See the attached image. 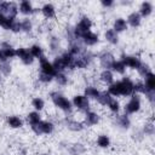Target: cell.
Wrapping results in <instances>:
<instances>
[{
	"label": "cell",
	"mask_w": 155,
	"mask_h": 155,
	"mask_svg": "<svg viewBox=\"0 0 155 155\" xmlns=\"http://www.w3.org/2000/svg\"><path fill=\"white\" fill-rule=\"evenodd\" d=\"M99 79H101L102 82H104V84H107L109 86L110 84L114 82V73L111 70H109V69H103L101 71V74H99Z\"/></svg>",
	"instance_id": "cell-21"
},
{
	"label": "cell",
	"mask_w": 155,
	"mask_h": 155,
	"mask_svg": "<svg viewBox=\"0 0 155 155\" xmlns=\"http://www.w3.org/2000/svg\"><path fill=\"white\" fill-rule=\"evenodd\" d=\"M138 13L140 15L142 18H147L153 13V4L150 1H143L139 6Z\"/></svg>",
	"instance_id": "cell-17"
},
{
	"label": "cell",
	"mask_w": 155,
	"mask_h": 155,
	"mask_svg": "<svg viewBox=\"0 0 155 155\" xmlns=\"http://www.w3.org/2000/svg\"><path fill=\"white\" fill-rule=\"evenodd\" d=\"M41 13L45 18L47 19H51V18H54L56 17V7L52 5V4H45L42 7H41Z\"/></svg>",
	"instance_id": "cell-19"
},
{
	"label": "cell",
	"mask_w": 155,
	"mask_h": 155,
	"mask_svg": "<svg viewBox=\"0 0 155 155\" xmlns=\"http://www.w3.org/2000/svg\"><path fill=\"white\" fill-rule=\"evenodd\" d=\"M96 143L99 148H108L110 145V138L107 136V134H99L96 139Z\"/></svg>",
	"instance_id": "cell-31"
},
{
	"label": "cell",
	"mask_w": 155,
	"mask_h": 155,
	"mask_svg": "<svg viewBox=\"0 0 155 155\" xmlns=\"http://www.w3.org/2000/svg\"><path fill=\"white\" fill-rule=\"evenodd\" d=\"M110 70L113 73H116V74H125L126 65H125V63L121 59H117V61L115 59L114 63H113V65H111V68H110Z\"/></svg>",
	"instance_id": "cell-25"
},
{
	"label": "cell",
	"mask_w": 155,
	"mask_h": 155,
	"mask_svg": "<svg viewBox=\"0 0 155 155\" xmlns=\"http://www.w3.org/2000/svg\"><path fill=\"white\" fill-rule=\"evenodd\" d=\"M121 61L125 63L126 68H131V69H136V70L142 64V61L138 57H136V56H128V54L127 56H122Z\"/></svg>",
	"instance_id": "cell-11"
},
{
	"label": "cell",
	"mask_w": 155,
	"mask_h": 155,
	"mask_svg": "<svg viewBox=\"0 0 155 155\" xmlns=\"http://www.w3.org/2000/svg\"><path fill=\"white\" fill-rule=\"evenodd\" d=\"M108 92L110 96L113 97H117V96H132L134 93V82L125 76L119 81H114L113 84L109 85L108 87Z\"/></svg>",
	"instance_id": "cell-1"
},
{
	"label": "cell",
	"mask_w": 155,
	"mask_h": 155,
	"mask_svg": "<svg viewBox=\"0 0 155 155\" xmlns=\"http://www.w3.org/2000/svg\"><path fill=\"white\" fill-rule=\"evenodd\" d=\"M86 151V147L81 143H75L69 148V153L71 155H82Z\"/></svg>",
	"instance_id": "cell-27"
},
{
	"label": "cell",
	"mask_w": 155,
	"mask_h": 155,
	"mask_svg": "<svg viewBox=\"0 0 155 155\" xmlns=\"http://www.w3.org/2000/svg\"><path fill=\"white\" fill-rule=\"evenodd\" d=\"M42 155H48V154H42Z\"/></svg>",
	"instance_id": "cell-43"
},
{
	"label": "cell",
	"mask_w": 155,
	"mask_h": 155,
	"mask_svg": "<svg viewBox=\"0 0 155 155\" xmlns=\"http://www.w3.org/2000/svg\"><path fill=\"white\" fill-rule=\"evenodd\" d=\"M108 108H109V110L111 111V113H114V114H116V113H119V110H120V103L116 101V98H111V101L108 103V105H107Z\"/></svg>",
	"instance_id": "cell-36"
},
{
	"label": "cell",
	"mask_w": 155,
	"mask_h": 155,
	"mask_svg": "<svg viewBox=\"0 0 155 155\" xmlns=\"http://www.w3.org/2000/svg\"><path fill=\"white\" fill-rule=\"evenodd\" d=\"M114 61H115L114 54L110 53V52H108V51H104V52H102L99 54V64H101V67L103 69H109L110 70Z\"/></svg>",
	"instance_id": "cell-9"
},
{
	"label": "cell",
	"mask_w": 155,
	"mask_h": 155,
	"mask_svg": "<svg viewBox=\"0 0 155 155\" xmlns=\"http://www.w3.org/2000/svg\"><path fill=\"white\" fill-rule=\"evenodd\" d=\"M11 64L8 61H2L0 62V74L4 76H8L11 74Z\"/></svg>",
	"instance_id": "cell-33"
},
{
	"label": "cell",
	"mask_w": 155,
	"mask_h": 155,
	"mask_svg": "<svg viewBox=\"0 0 155 155\" xmlns=\"http://www.w3.org/2000/svg\"><path fill=\"white\" fill-rule=\"evenodd\" d=\"M99 90H97V87L93 86H87L84 90V96L90 101V99H97V97L99 96Z\"/></svg>",
	"instance_id": "cell-24"
},
{
	"label": "cell",
	"mask_w": 155,
	"mask_h": 155,
	"mask_svg": "<svg viewBox=\"0 0 155 155\" xmlns=\"http://www.w3.org/2000/svg\"><path fill=\"white\" fill-rule=\"evenodd\" d=\"M92 28V21L87 17V16H84L80 18V21L78 22V24L75 25V28L73 29L74 31V36L75 39L78 38H81L82 34H85L86 31H90Z\"/></svg>",
	"instance_id": "cell-3"
},
{
	"label": "cell",
	"mask_w": 155,
	"mask_h": 155,
	"mask_svg": "<svg viewBox=\"0 0 155 155\" xmlns=\"http://www.w3.org/2000/svg\"><path fill=\"white\" fill-rule=\"evenodd\" d=\"M0 50L2 52V57L6 61H8L10 58L16 57V48H13V46L8 41H2L0 44Z\"/></svg>",
	"instance_id": "cell-10"
},
{
	"label": "cell",
	"mask_w": 155,
	"mask_h": 155,
	"mask_svg": "<svg viewBox=\"0 0 155 155\" xmlns=\"http://www.w3.org/2000/svg\"><path fill=\"white\" fill-rule=\"evenodd\" d=\"M104 38H105V40H107L109 44H111V45H116V44L119 42V34H117L114 29H111V28L105 30Z\"/></svg>",
	"instance_id": "cell-22"
},
{
	"label": "cell",
	"mask_w": 155,
	"mask_h": 155,
	"mask_svg": "<svg viewBox=\"0 0 155 155\" xmlns=\"http://www.w3.org/2000/svg\"><path fill=\"white\" fill-rule=\"evenodd\" d=\"M7 125L11 128H21L23 126V120L17 115H11L7 117Z\"/></svg>",
	"instance_id": "cell-23"
},
{
	"label": "cell",
	"mask_w": 155,
	"mask_h": 155,
	"mask_svg": "<svg viewBox=\"0 0 155 155\" xmlns=\"http://www.w3.org/2000/svg\"><path fill=\"white\" fill-rule=\"evenodd\" d=\"M27 121L30 124V126L33 125H36L41 121V116H40V113L39 111H30L28 115H27Z\"/></svg>",
	"instance_id": "cell-29"
},
{
	"label": "cell",
	"mask_w": 155,
	"mask_h": 155,
	"mask_svg": "<svg viewBox=\"0 0 155 155\" xmlns=\"http://www.w3.org/2000/svg\"><path fill=\"white\" fill-rule=\"evenodd\" d=\"M16 57L19 58V61L24 64V65H30L33 62H34V57L30 54L29 50L25 48V47H19V48H16Z\"/></svg>",
	"instance_id": "cell-8"
},
{
	"label": "cell",
	"mask_w": 155,
	"mask_h": 155,
	"mask_svg": "<svg viewBox=\"0 0 155 155\" xmlns=\"http://www.w3.org/2000/svg\"><path fill=\"white\" fill-rule=\"evenodd\" d=\"M39 64H40V73H44L46 75H50V76H52L54 79V76L57 75V70L53 68L52 63L45 57V54L39 58Z\"/></svg>",
	"instance_id": "cell-6"
},
{
	"label": "cell",
	"mask_w": 155,
	"mask_h": 155,
	"mask_svg": "<svg viewBox=\"0 0 155 155\" xmlns=\"http://www.w3.org/2000/svg\"><path fill=\"white\" fill-rule=\"evenodd\" d=\"M99 122V115L94 111H86L85 113V119H84V125H87V126H94Z\"/></svg>",
	"instance_id": "cell-14"
},
{
	"label": "cell",
	"mask_w": 155,
	"mask_h": 155,
	"mask_svg": "<svg viewBox=\"0 0 155 155\" xmlns=\"http://www.w3.org/2000/svg\"><path fill=\"white\" fill-rule=\"evenodd\" d=\"M29 52H30V54L34 57V58H40V57H42L44 56V48L40 46V45H38V44H34V45H31L29 48Z\"/></svg>",
	"instance_id": "cell-28"
},
{
	"label": "cell",
	"mask_w": 155,
	"mask_h": 155,
	"mask_svg": "<svg viewBox=\"0 0 155 155\" xmlns=\"http://www.w3.org/2000/svg\"><path fill=\"white\" fill-rule=\"evenodd\" d=\"M140 22H142V17H140V15H139L138 12H136V11L131 12V13L127 16V19H126L127 25H130V27H132V28L139 27V25H140Z\"/></svg>",
	"instance_id": "cell-15"
},
{
	"label": "cell",
	"mask_w": 155,
	"mask_h": 155,
	"mask_svg": "<svg viewBox=\"0 0 155 155\" xmlns=\"http://www.w3.org/2000/svg\"><path fill=\"white\" fill-rule=\"evenodd\" d=\"M142 132L144 133V136H145V134H147V136H153V134L155 133V126H154V124H153V122H147V124H144Z\"/></svg>",
	"instance_id": "cell-37"
},
{
	"label": "cell",
	"mask_w": 155,
	"mask_h": 155,
	"mask_svg": "<svg viewBox=\"0 0 155 155\" xmlns=\"http://www.w3.org/2000/svg\"><path fill=\"white\" fill-rule=\"evenodd\" d=\"M18 12L22 13V15H24V16H28V15H31L34 12V7H33V5H31L30 1L23 0L18 5Z\"/></svg>",
	"instance_id": "cell-18"
},
{
	"label": "cell",
	"mask_w": 155,
	"mask_h": 155,
	"mask_svg": "<svg viewBox=\"0 0 155 155\" xmlns=\"http://www.w3.org/2000/svg\"><path fill=\"white\" fill-rule=\"evenodd\" d=\"M19 24H21V31L29 33L33 29V23H31V21L29 18H24V19L19 21Z\"/></svg>",
	"instance_id": "cell-34"
},
{
	"label": "cell",
	"mask_w": 155,
	"mask_h": 155,
	"mask_svg": "<svg viewBox=\"0 0 155 155\" xmlns=\"http://www.w3.org/2000/svg\"><path fill=\"white\" fill-rule=\"evenodd\" d=\"M64 122H65L67 128L70 130V131H73V132H80V131L84 130V124L80 122V121H78V120L68 119V117H67V119L64 120Z\"/></svg>",
	"instance_id": "cell-16"
},
{
	"label": "cell",
	"mask_w": 155,
	"mask_h": 155,
	"mask_svg": "<svg viewBox=\"0 0 155 155\" xmlns=\"http://www.w3.org/2000/svg\"><path fill=\"white\" fill-rule=\"evenodd\" d=\"M127 28H128V25L126 23V19H124V18H116L114 21V23H113V28L111 29H114L117 34H120V33H124L125 30H127Z\"/></svg>",
	"instance_id": "cell-20"
},
{
	"label": "cell",
	"mask_w": 155,
	"mask_h": 155,
	"mask_svg": "<svg viewBox=\"0 0 155 155\" xmlns=\"http://www.w3.org/2000/svg\"><path fill=\"white\" fill-rule=\"evenodd\" d=\"M139 109H140V98L137 93H133L131 96L130 101L125 105V114L131 115V114H134V113L139 111Z\"/></svg>",
	"instance_id": "cell-5"
},
{
	"label": "cell",
	"mask_w": 155,
	"mask_h": 155,
	"mask_svg": "<svg viewBox=\"0 0 155 155\" xmlns=\"http://www.w3.org/2000/svg\"><path fill=\"white\" fill-rule=\"evenodd\" d=\"M31 131L36 134V136H41V134H51L54 131V125L51 121L47 120H41L39 124L30 126Z\"/></svg>",
	"instance_id": "cell-4"
},
{
	"label": "cell",
	"mask_w": 155,
	"mask_h": 155,
	"mask_svg": "<svg viewBox=\"0 0 155 155\" xmlns=\"http://www.w3.org/2000/svg\"><path fill=\"white\" fill-rule=\"evenodd\" d=\"M54 80L59 85V86H65L68 84V76L64 74V73H57V75L54 76Z\"/></svg>",
	"instance_id": "cell-35"
},
{
	"label": "cell",
	"mask_w": 155,
	"mask_h": 155,
	"mask_svg": "<svg viewBox=\"0 0 155 155\" xmlns=\"http://www.w3.org/2000/svg\"><path fill=\"white\" fill-rule=\"evenodd\" d=\"M143 84H144V87H145V91L147 92H154L155 91V75H154L153 71H149L144 76V82Z\"/></svg>",
	"instance_id": "cell-13"
},
{
	"label": "cell",
	"mask_w": 155,
	"mask_h": 155,
	"mask_svg": "<svg viewBox=\"0 0 155 155\" xmlns=\"http://www.w3.org/2000/svg\"><path fill=\"white\" fill-rule=\"evenodd\" d=\"M2 61H6V59L2 57V52H1V50H0V62H2Z\"/></svg>",
	"instance_id": "cell-42"
},
{
	"label": "cell",
	"mask_w": 155,
	"mask_h": 155,
	"mask_svg": "<svg viewBox=\"0 0 155 155\" xmlns=\"http://www.w3.org/2000/svg\"><path fill=\"white\" fill-rule=\"evenodd\" d=\"M31 107L34 108L35 111H39L40 113L44 109V107H45V102H44V99L41 97H35L31 101Z\"/></svg>",
	"instance_id": "cell-32"
},
{
	"label": "cell",
	"mask_w": 155,
	"mask_h": 155,
	"mask_svg": "<svg viewBox=\"0 0 155 155\" xmlns=\"http://www.w3.org/2000/svg\"><path fill=\"white\" fill-rule=\"evenodd\" d=\"M116 124L121 127V128H128L130 125H131V121L128 119V116L125 114V115H117L116 116Z\"/></svg>",
	"instance_id": "cell-30"
},
{
	"label": "cell",
	"mask_w": 155,
	"mask_h": 155,
	"mask_svg": "<svg viewBox=\"0 0 155 155\" xmlns=\"http://www.w3.org/2000/svg\"><path fill=\"white\" fill-rule=\"evenodd\" d=\"M58 47H59V40L57 38L50 39V48H51V51H56Z\"/></svg>",
	"instance_id": "cell-40"
},
{
	"label": "cell",
	"mask_w": 155,
	"mask_h": 155,
	"mask_svg": "<svg viewBox=\"0 0 155 155\" xmlns=\"http://www.w3.org/2000/svg\"><path fill=\"white\" fill-rule=\"evenodd\" d=\"M82 40V42L86 45V46H93L96 45L98 41H99V38L97 34H94L93 31H86L85 34H82V36L80 38Z\"/></svg>",
	"instance_id": "cell-12"
},
{
	"label": "cell",
	"mask_w": 155,
	"mask_h": 155,
	"mask_svg": "<svg viewBox=\"0 0 155 155\" xmlns=\"http://www.w3.org/2000/svg\"><path fill=\"white\" fill-rule=\"evenodd\" d=\"M38 80H39L40 82H42V84H48V82H51V81L53 80V78L50 76V75H46V74H44V73H40L39 76H38Z\"/></svg>",
	"instance_id": "cell-39"
},
{
	"label": "cell",
	"mask_w": 155,
	"mask_h": 155,
	"mask_svg": "<svg viewBox=\"0 0 155 155\" xmlns=\"http://www.w3.org/2000/svg\"><path fill=\"white\" fill-rule=\"evenodd\" d=\"M51 101L54 104V107H57L58 109H61L64 113H70L73 110L71 101H69L67 97H64L63 94H61L58 92H52L51 93Z\"/></svg>",
	"instance_id": "cell-2"
},
{
	"label": "cell",
	"mask_w": 155,
	"mask_h": 155,
	"mask_svg": "<svg viewBox=\"0 0 155 155\" xmlns=\"http://www.w3.org/2000/svg\"><path fill=\"white\" fill-rule=\"evenodd\" d=\"M137 71H138V74L142 76V78H144L149 71H151L150 70V68H149V65L148 64H145V63H142L140 64V67L137 69Z\"/></svg>",
	"instance_id": "cell-38"
},
{
	"label": "cell",
	"mask_w": 155,
	"mask_h": 155,
	"mask_svg": "<svg viewBox=\"0 0 155 155\" xmlns=\"http://www.w3.org/2000/svg\"><path fill=\"white\" fill-rule=\"evenodd\" d=\"M71 104L74 108H76L79 111H88L90 109V101L84 96V94H76L74 96L73 101H71Z\"/></svg>",
	"instance_id": "cell-7"
},
{
	"label": "cell",
	"mask_w": 155,
	"mask_h": 155,
	"mask_svg": "<svg viewBox=\"0 0 155 155\" xmlns=\"http://www.w3.org/2000/svg\"><path fill=\"white\" fill-rule=\"evenodd\" d=\"M111 98H113V96H110L109 94V92L108 91H101L99 92V96L97 97V102L101 104V105H108V103L111 101Z\"/></svg>",
	"instance_id": "cell-26"
},
{
	"label": "cell",
	"mask_w": 155,
	"mask_h": 155,
	"mask_svg": "<svg viewBox=\"0 0 155 155\" xmlns=\"http://www.w3.org/2000/svg\"><path fill=\"white\" fill-rule=\"evenodd\" d=\"M101 5H102L104 8H109V7H111V6L114 5V1H113V0H102V1H101Z\"/></svg>",
	"instance_id": "cell-41"
}]
</instances>
